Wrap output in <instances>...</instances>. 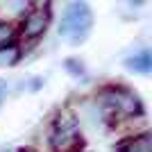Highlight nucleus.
<instances>
[{"instance_id": "1", "label": "nucleus", "mask_w": 152, "mask_h": 152, "mask_svg": "<svg viewBox=\"0 0 152 152\" xmlns=\"http://www.w3.org/2000/svg\"><path fill=\"white\" fill-rule=\"evenodd\" d=\"M100 104L107 109L109 116H125V118H141L143 116V102L132 89L111 84L100 91Z\"/></svg>"}, {"instance_id": "2", "label": "nucleus", "mask_w": 152, "mask_h": 152, "mask_svg": "<svg viewBox=\"0 0 152 152\" xmlns=\"http://www.w3.org/2000/svg\"><path fill=\"white\" fill-rule=\"evenodd\" d=\"M50 148L55 152H82V134L77 116L70 109H61L52 123Z\"/></svg>"}, {"instance_id": "3", "label": "nucleus", "mask_w": 152, "mask_h": 152, "mask_svg": "<svg viewBox=\"0 0 152 152\" xmlns=\"http://www.w3.org/2000/svg\"><path fill=\"white\" fill-rule=\"evenodd\" d=\"M93 27V12L86 2H70L59 23V34L70 43H82Z\"/></svg>"}, {"instance_id": "4", "label": "nucleus", "mask_w": 152, "mask_h": 152, "mask_svg": "<svg viewBox=\"0 0 152 152\" xmlns=\"http://www.w3.org/2000/svg\"><path fill=\"white\" fill-rule=\"evenodd\" d=\"M50 18H52V12H50V5H34L30 12L23 16L20 20V37H25L27 41H37L45 34L48 25H50Z\"/></svg>"}, {"instance_id": "5", "label": "nucleus", "mask_w": 152, "mask_h": 152, "mask_svg": "<svg viewBox=\"0 0 152 152\" xmlns=\"http://www.w3.org/2000/svg\"><path fill=\"white\" fill-rule=\"evenodd\" d=\"M116 152H152V134L150 132L134 134V136L123 141L116 148Z\"/></svg>"}, {"instance_id": "6", "label": "nucleus", "mask_w": 152, "mask_h": 152, "mask_svg": "<svg viewBox=\"0 0 152 152\" xmlns=\"http://www.w3.org/2000/svg\"><path fill=\"white\" fill-rule=\"evenodd\" d=\"M125 68L132 70V73H139V75H148L152 70V52L150 50H141L136 55L125 59Z\"/></svg>"}, {"instance_id": "7", "label": "nucleus", "mask_w": 152, "mask_h": 152, "mask_svg": "<svg viewBox=\"0 0 152 152\" xmlns=\"http://www.w3.org/2000/svg\"><path fill=\"white\" fill-rule=\"evenodd\" d=\"M20 59V48L16 43L0 48V66H16Z\"/></svg>"}, {"instance_id": "8", "label": "nucleus", "mask_w": 152, "mask_h": 152, "mask_svg": "<svg viewBox=\"0 0 152 152\" xmlns=\"http://www.w3.org/2000/svg\"><path fill=\"white\" fill-rule=\"evenodd\" d=\"M14 39H16V27L12 23H0V48L12 45Z\"/></svg>"}, {"instance_id": "9", "label": "nucleus", "mask_w": 152, "mask_h": 152, "mask_svg": "<svg viewBox=\"0 0 152 152\" xmlns=\"http://www.w3.org/2000/svg\"><path fill=\"white\" fill-rule=\"evenodd\" d=\"M64 68L68 70L73 77H82L84 75V64L80 61V59H73V57H68L66 61H64Z\"/></svg>"}, {"instance_id": "10", "label": "nucleus", "mask_w": 152, "mask_h": 152, "mask_svg": "<svg viewBox=\"0 0 152 152\" xmlns=\"http://www.w3.org/2000/svg\"><path fill=\"white\" fill-rule=\"evenodd\" d=\"M7 91H9V84H7V80H0V104L7 100Z\"/></svg>"}, {"instance_id": "11", "label": "nucleus", "mask_w": 152, "mask_h": 152, "mask_svg": "<svg viewBox=\"0 0 152 152\" xmlns=\"http://www.w3.org/2000/svg\"><path fill=\"white\" fill-rule=\"evenodd\" d=\"M18 152H37V150H32V148H20Z\"/></svg>"}, {"instance_id": "12", "label": "nucleus", "mask_w": 152, "mask_h": 152, "mask_svg": "<svg viewBox=\"0 0 152 152\" xmlns=\"http://www.w3.org/2000/svg\"><path fill=\"white\" fill-rule=\"evenodd\" d=\"M0 152H12V150H0Z\"/></svg>"}]
</instances>
